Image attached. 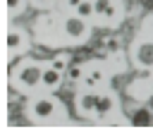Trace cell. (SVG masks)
Instances as JSON below:
<instances>
[{
	"instance_id": "cell-1",
	"label": "cell",
	"mask_w": 153,
	"mask_h": 134,
	"mask_svg": "<svg viewBox=\"0 0 153 134\" xmlns=\"http://www.w3.org/2000/svg\"><path fill=\"white\" fill-rule=\"evenodd\" d=\"M43 62H36V60H24L19 62V69L12 72V84L14 89H22V91H33L36 86H41V79H43Z\"/></svg>"
},
{
	"instance_id": "cell-2",
	"label": "cell",
	"mask_w": 153,
	"mask_h": 134,
	"mask_svg": "<svg viewBox=\"0 0 153 134\" xmlns=\"http://www.w3.org/2000/svg\"><path fill=\"white\" fill-rule=\"evenodd\" d=\"M60 100H55V98H50V96H36V98H31L29 100V120H33V122H48V120H53V115H55V110H60Z\"/></svg>"
},
{
	"instance_id": "cell-3",
	"label": "cell",
	"mask_w": 153,
	"mask_h": 134,
	"mask_svg": "<svg viewBox=\"0 0 153 134\" xmlns=\"http://www.w3.org/2000/svg\"><path fill=\"white\" fill-rule=\"evenodd\" d=\"M62 26H65V34L72 38V41H84L86 34H88V26H86V19L72 14V17H65L62 19Z\"/></svg>"
},
{
	"instance_id": "cell-4",
	"label": "cell",
	"mask_w": 153,
	"mask_h": 134,
	"mask_svg": "<svg viewBox=\"0 0 153 134\" xmlns=\"http://www.w3.org/2000/svg\"><path fill=\"white\" fill-rule=\"evenodd\" d=\"M98 96H100V93H96L93 89H86V86H84V91L76 96V108H79V112L86 115V117H96Z\"/></svg>"
},
{
	"instance_id": "cell-5",
	"label": "cell",
	"mask_w": 153,
	"mask_h": 134,
	"mask_svg": "<svg viewBox=\"0 0 153 134\" xmlns=\"http://www.w3.org/2000/svg\"><path fill=\"white\" fill-rule=\"evenodd\" d=\"M131 60L141 67H153V41H141L131 50Z\"/></svg>"
},
{
	"instance_id": "cell-6",
	"label": "cell",
	"mask_w": 153,
	"mask_h": 134,
	"mask_svg": "<svg viewBox=\"0 0 153 134\" xmlns=\"http://www.w3.org/2000/svg\"><path fill=\"white\" fill-rule=\"evenodd\" d=\"M60 81H62V72L60 69H55L50 62L43 67V79H41V86L45 89V91H55L57 86H60Z\"/></svg>"
},
{
	"instance_id": "cell-7",
	"label": "cell",
	"mask_w": 153,
	"mask_h": 134,
	"mask_svg": "<svg viewBox=\"0 0 153 134\" xmlns=\"http://www.w3.org/2000/svg\"><path fill=\"white\" fill-rule=\"evenodd\" d=\"M26 48V36H24V31L22 29H10L7 31V50H10V55H14L17 50H24Z\"/></svg>"
},
{
	"instance_id": "cell-8",
	"label": "cell",
	"mask_w": 153,
	"mask_h": 134,
	"mask_svg": "<svg viewBox=\"0 0 153 134\" xmlns=\"http://www.w3.org/2000/svg\"><path fill=\"white\" fill-rule=\"evenodd\" d=\"M115 108H117V98H115L112 93H100V96H98L96 117H98V120H103V117H108V115H110Z\"/></svg>"
},
{
	"instance_id": "cell-9",
	"label": "cell",
	"mask_w": 153,
	"mask_h": 134,
	"mask_svg": "<svg viewBox=\"0 0 153 134\" xmlns=\"http://www.w3.org/2000/svg\"><path fill=\"white\" fill-rule=\"evenodd\" d=\"M93 5H96V17L108 19V22L117 17V2L115 0H93Z\"/></svg>"
},
{
	"instance_id": "cell-10",
	"label": "cell",
	"mask_w": 153,
	"mask_h": 134,
	"mask_svg": "<svg viewBox=\"0 0 153 134\" xmlns=\"http://www.w3.org/2000/svg\"><path fill=\"white\" fill-rule=\"evenodd\" d=\"M105 81V72H103V67H93L86 77H84V86L86 89H93V86H100Z\"/></svg>"
},
{
	"instance_id": "cell-11",
	"label": "cell",
	"mask_w": 153,
	"mask_h": 134,
	"mask_svg": "<svg viewBox=\"0 0 153 134\" xmlns=\"http://www.w3.org/2000/svg\"><path fill=\"white\" fill-rule=\"evenodd\" d=\"M74 14L76 17H81V19H93L96 17V5H93V0H81V5L74 10Z\"/></svg>"
},
{
	"instance_id": "cell-12",
	"label": "cell",
	"mask_w": 153,
	"mask_h": 134,
	"mask_svg": "<svg viewBox=\"0 0 153 134\" xmlns=\"http://www.w3.org/2000/svg\"><path fill=\"white\" fill-rule=\"evenodd\" d=\"M65 72H67V79H69L72 84H76V81H84V77H86V72H84V65H69Z\"/></svg>"
},
{
	"instance_id": "cell-13",
	"label": "cell",
	"mask_w": 153,
	"mask_h": 134,
	"mask_svg": "<svg viewBox=\"0 0 153 134\" xmlns=\"http://www.w3.org/2000/svg\"><path fill=\"white\" fill-rule=\"evenodd\" d=\"M50 65H53L55 69H60V72H65V69L69 67V57H67L65 53H60V55H55V57L50 60Z\"/></svg>"
},
{
	"instance_id": "cell-14",
	"label": "cell",
	"mask_w": 153,
	"mask_h": 134,
	"mask_svg": "<svg viewBox=\"0 0 153 134\" xmlns=\"http://www.w3.org/2000/svg\"><path fill=\"white\" fill-rule=\"evenodd\" d=\"M7 7H10V14H19L24 12V0H7Z\"/></svg>"
},
{
	"instance_id": "cell-15",
	"label": "cell",
	"mask_w": 153,
	"mask_h": 134,
	"mask_svg": "<svg viewBox=\"0 0 153 134\" xmlns=\"http://www.w3.org/2000/svg\"><path fill=\"white\" fill-rule=\"evenodd\" d=\"M79 5H81V0H67V2H65V7H67V10H76Z\"/></svg>"
},
{
	"instance_id": "cell-16",
	"label": "cell",
	"mask_w": 153,
	"mask_h": 134,
	"mask_svg": "<svg viewBox=\"0 0 153 134\" xmlns=\"http://www.w3.org/2000/svg\"><path fill=\"white\" fill-rule=\"evenodd\" d=\"M105 45H108V50H117V45H120V41H117V38H115V41L110 38V41H108Z\"/></svg>"
},
{
	"instance_id": "cell-17",
	"label": "cell",
	"mask_w": 153,
	"mask_h": 134,
	"mask_svg": "<svg viewBox=\"0 0 153 134\" xmlns=\"http://www.w3.org/2000/svg\"><path fill=\"white\" fill-rule=\"evenodd\" d=\"M136 122H146V112H139L136 115Z\"/></svg>"
},
{
	"instance_id": "cell-18",
	"label": "cell",
	"mask_w": 153,
	"mask_h": 134,
	"mask_svg": "<svg viewBox=\"0 0 153 134\" xmlns=\"http://www.w3.org/2000/svg\"><path fill=\"white\" fill-rule=\"evenodd\" d=\"M33 2H36V5H48L50 0H33Z\"/></svg>"
}]
</instances>
